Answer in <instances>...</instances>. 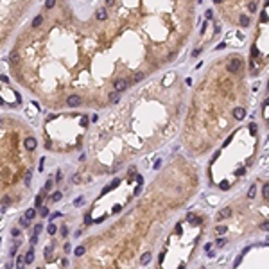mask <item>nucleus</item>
<instances>
[{
	"label": "nucleus",
	"mask_w": 269,
	"mask_h": 269,
	"mask_svg": "<svg viewBox=\"0 0 269 269\" xmlns=\"http://www.w3.org/2000/svg\"><path fill=\"white\" fill-rule=\"evenodd\" d=\"M228 22L247 29L251 25V16L258 11V0H212Z\"/></svg>",
	"instance_id": "nucleus-1"
},
{
	"label": "nucleus",
	"mask_w": 269,
	"mask_h": 269,
	"mask_svg": "<svg viewBox=\"0 0 269 269\" xmlns=\"http://www.w3.org/2000/svg\"><path fill=\"white\" fill-rule=\"evenodd\" d=\"M81 102H83V99H81V95H68V97H66V104H68L70 108H75V106H81Z\"/></svg>",
	"instance_id": "nucleus-2"
},
{
	"label": "nucleus",
	"mask_w": 269,
	"mask_h": 269,
	"mask_svg": "<svg viewBox=\"0 0 269 269\" xmlns=\"http://www.w3.org/2000/svg\"><path fill=\"white\" fill-rule=\"evenodd\" d=\"M127 84H129V83H127L126 79H122V77H120V79H115V81H113V86H115L117 92H124V90L127 88Z\"/></svg>",
	"instance_id": "nucleus-3"
},
{
	"label": "nucleus",
	"mask_w": 269,
	"mask_h": 269,
	"mask_svg": "<svg viewBox=\"0 0 269 269\" xmlns=\"http://www.w3.org/2000/svg\"><path fill=\"white\" fill-rule=\"evenodd\" d=\"M95 18H97L99 22H104V20L108 18V9H106V7H99L97 11H95Z\"/></svg>",
	"instance_id": "nucleus-4"
},
{
	"label": "nucleus",
	"mask_w": 269,
	"mask_h": 269,
	"mask_svg": "<svg viewBox=\"0 0 269 269\" xmlns=\"http://www.w3.org/2000/svg\"><path fill=\"white\" fill-rule=\"evenodd\" d=\"M36 146H38L36 138H32V137L25 138V149H27V151H34V149H36Z\"/></svg>",
	"instance_id": "nucleus-5"
},
{
	"label": "nucleus",
	"mask_w": 269,
	"mask_h": 269,
	"mask_svg": "<svg viewBox=\"0 0 269 269\" xmlns=\"http://www.w3.org/2000/svg\"><path fill=\"white\" fill-rule=\"evenodd\" d=\"M45 192H47V190H40V194H38V196H36V201H34V206H36V208H41V204H43V199H45Z\"/></svg>",
	"instance_id": "nucleus-6"
},
{
	"label": "nucleus",
	"mask_w": 269,
	"mask_h": 269,
	"mask_svg": "<svg viewBox=\"0 0 269 269\" xmlns=\"http://www.w3.org/2000/svg\"><path fill=\"white\" fill-rule=\"evenodd\" d=\"M233 117H235L237 120H242V118L246 117V109L244 108H235L233 109Z\"/></svg>",
	"instance_id": "nucleus-7"
},
{
	"label": "nucleus",
	"mask_w": 269,
	"mask_h": 269,
	"mask_svg": "<svg viewBox=\"0 0 269 269\" xmlns=\"http://www.w3.org/2000/svg\"><path fill=\"white\" fill-rule=\"evenodd\" d=\"M151 262V253H144L140 257V266H147Z\"/></svg>",
	"instance_id": "nucleus-8"
},
{
	"label": "nucleus",
	"mask_w": 269,
	"mask_h": 269,
	"mask_svg": "<svg viewBox=\"0 0 269 269\" xmlns=\"http://www.w3.org/2000/svg\"><path fill=\"white\" fill-rule=\"evenodd\" d=\"M34 262V249H29L25 253V264H32Z\"/></svg>",
	"instance_id": "nucleus-9"
},
{
	"label": "nucleus",
	"mask_w": 269,
	"mask_h": 269,
	"mask_svg": "<svg viewBox=\"0 0 269 269\" xmlns=\"http://www.w3.org/2000/svg\"><path fill=\"white\" fill-rule=\"evenodd\" d=\"M41 23H43V16H41V15L34 16V20H32V27L36 29V27H40V25H41Z\"/></svg>",
	"instance_id": "nucleus-10"
},
{
	"label": "nucleus",
	"mask_w": 269,
	"mask_h": 269,
	"mask_svg": "<svg viewBox=\"0 0 269 269\" xmlns=\"http://www.w3.org/2000/svg\"><path fill=\"white\" fill-rule=\"evenodd\" d=\"M25 217H27V219H31V221H32V219L36 217V208H29V210L25 212Z\"/></svg>",
	"instance_id": "nucleus-11"
},
{
	"label": "nucleus",
	"mask_w": 269,
	"mask_h": 269,
	"mask_svg": "<svg viewBox=\"0 0 269 269\" xmlns=\"http://www.w3.org/2000/svg\"><path fill=\"white\" fill-rule=\"evenodd\" d=\"M144 77H146V75H144V72H137L135 75H133V79H131V81H133V83H140Z\"/></svg>",
	"instance_id": "nucleus-12"
},
{
	"label": "nucleus",
	"mask_w": 269,
	"mask_h": 269,
	"mask_svg": "<svg viewBox=\"0 0 269 269\" xmlns=\"http://www.w3.org/2000/svg\"><path fill=\"white\" fill-rule=\"evenodd\" d=\"M230 214H232V212L228 210V208H224V210H221V212H219L217 219H219V221H221V219H224V217H230Z\"/></svg>",
	"instance_id": "nucleus-13"
},
{
	"label": "nucleus",
	"mask_w": 269,
	"mask_h": 269,
	"mask_svg": "<svg viewBox=\"0 0 269 269\" xmlns=\"http://www.w3.org/2000/svg\"><path fill=\"white\" fill-rule=\"evenodd\" d=\"M23 266H25V255H20L16 258V267H23Z\"/></svg>",
	"instance_id": "nucleus-14"
},
{
	"label": "nucleus",
	"mask_w": 269,
	"mask_h": 269,
	"mask_svg": "<svg viewBox=\"0 0 269 269\" xmlns=\"http://www.w3.org/2000/svg\"><path fill=\"white\" fill-rule=\"evenodd\" d=\"M29 221H31V219H27L25 215H23V217H20V221H18V223H20V226H22V228H29Z\"/></svg>",
	"instance_id": "nucleus-15"
},
{
	"label": "nucleus",
	"mask_w": 269,
	"mask_h": 269,
	"mask_svg": "<svg viewBox=\"0 0 269 269\" xmlns=\"http://www.w3.org/2000/svg\"><path fill=\"white\" fill-rule=\"evenodd\" d=\"M9 61H11V65H16V63H18V54H16L15 50L11 52V56H9Z\"/></svg>",
	"instance_id": "nucleus-16"
},
{
	"label": "nucleus",
	"mask_w": 269,
	"mask_h": 269,
	"mask_svg": "<svg viewBox=\"0 0 269 269\" xmlns=\"http://www.w3.org/2000/svg\"><path fill=\"white\" fill-rule=\"evenodd\" d=\"M84 253H86V249H84V247H83V246L75 247V251H74V255H75V257H83V255H84Z\"/></svg>",
	"instance_id": "nucleus-17"
},
{
	"label": "nucleus",
	"mask_w": 269,
	"mask_h": 269,
	"mask_svg": "<svg viewBox=\"0 0 269 269\" xmlns=\"http://www.w3.org/2000/svg\"><path fill=\"white\" fill-rule=\"evenodd\" d=\"M257 196V185H251L249 190H247V197H255Z\"/></svg>",
	"instance_id": "nucleus-18"
},
{
	"label": "nucleus",
	"mask_w": 269,
	"mask_h": 269,
	"mask_svg": "<svg viewBox=\"0 0 269 269\" xmlns=\"http://www.w3.org/2000/svg\"><path fill=\"white\" fill-rule=\"evenodd\" d=\"M61 197H63V194H61V192H54V194H50V201H54V203H56V201H59Z\"/></svg>",
	"instance_id": "nucleus-19"
},
{
	"label": "nucleus",
	"mask_w": 269,
	"mask_h": 269,
	"mask_svg": "<svg viewBox=\"0 0 269 269\" xmlns=\"http://www.w3.org/2000/svg\"><path fill=\"white\" fill-rule=\"evenodd\" d=\"M47 232H49V235H56V232H58V228H56V224H49V228H47Z\"/></svg>",
	"instance_id": "nucleus-20"
},
{
	"label": "nucleus",
	"mask_w": 269,
	"mask_h": 269,
	"mask_svg": "<svg viewBox=\"0 0 269 269\" xmlns=\"http://www.w3.org/2000/svg\"><path fill=\"white\" fill-rule=\"evenodd\" d=\"M118 94H120V92H117V90L113 92V94H109V101H111V102H117V101H118Z\"/></svg>",
	"instance_id": "nucleus-21"
},
{
	"label": "nucleus",
	"mask_w": 269,
	"mask_h": 269,
	"mask_svg": "<svg viewBox=\"0 0 269 269\" xmlns=\"http://www.w3.org/2000/svg\"><path fill=\"white\" fill-rule=\"evenodd\" d=\"M40 214H41V217H49V215H50L47 206H41V208H40Z\"/></svg>",
	"instance_id": "nucleus-22"
},
{
	"label": "nucleus",
	"mask_w": 269,
	"mask_h": 269,
	"mask_svg": "<svg viewBox=\"0 0 269 269\" xmlns=\"http://www.w3.org/2000/svg\"><path fill=\"white\" fill-rule=\"evenodd\" d=\"M41 230H43V224H41V223L34 224V233H36V235H40V233H41Z\"/></svg>",
	"instance_id": "nucleus-23"
},
{
	"label": "nucleus",
	"mask_w": 269,
	"mask_h": 269,
	"mask_svg": "<svg viewBox=\"0 0 269 269\" xmlns=\"http://www.w3.org/2000/svg\"><path fill=\"white\" fill-rule=\"evenodd\" d=\"M54 6H56V0H47L45 2V9H52Z\"/></svg>",
	"instance_id": "nucleus-24"
},
{
	"label": "nucleus",
	"mask_w": 269,
	"mask_h": 269,
	"mask_svg": "<svg viewBox=\"0 0 269 269\" xmlns=\"http://www.w3.org/2000/svg\"><path fill=\"white\" fill-rule=\"evenodd\" d=\"M262 192H264V197H267V199H269V183H266V185H264Z\"/></svg>",
	"instance_id": "nucleus-25"
},
{
	"label": "nucleus",
	"mask_w": 269,
	"mask_h": 269,
	"mask_svg": "<svg viewBox=\"0 0 269 269\" xmlns=\"http://www.w3.org/2000/svg\"><path fill=\"white\" fill-rule=\"evenodd\" d=\"M215 233H219V235H221V233H226V226H217V228H215Z\"/></svg>",
	"instance_id": "nucleus-26"
},
{
	"label": "nucleus",
	"mask_w": 269,
	"mask_h": 269,
	"mask_svg": "<svg viewBox=\"0 0 269 269\" xmlns=\"http://www.w3.org/2000/svg\"><path fill=\"white\" fill-rule=\"evenodd\" d=\"M16 247H18V242H15V246L9 249V255H11V257H15V255H16Z\"/></svg>",
	"instance_id": "nucleus-27"
},
{
	"label": "nucleus",
	"mask_w": 269,
	"mask_h": 269,
	"mask_svg": "<svg viewBox=\"0 0 269 269\" xmlns=\"http://www.w3.org/2000/svg\"><path fill=\"white\" fill-rule=\"evenodd\" d=\"M36 242H38V235H36V233H32V237H31V244L34 246Z\"/></svg>",
	"instance_id": "nucleus-28"
},
{
	"label": "nucleus",
	"mask_w": 269,
	"mask_h": 269,
	"mask_svg": "<svg viewBox=\"0 0 269 269\" xmlns=\"http://www.w3.org/2000/svg\"><path fill=\"white\" fill-rule=\"evenodd\" d=\"M11 235H13V237H18V235H20V230H18V228H13V230H11Z\"/></svg>",
	"instance_id": "nucleus-29"
},
{
	"label": "nucleus",
	"mask_w": 269,
	"mask_h": 269,
	"mask_svg": "<svg viewBox=\"0 0 269 269\" xmlns=\"http://www.w3.org/2000/svg\"><path fill=\"white\" fill-rule=\"evenodd\" d=\"M52 189V180H47V183H45V190H50Z\"/></svg>",
	"instance_id": "nucleus-30"
},
{
	"label": "nucleus",
	"mask_w": 269,
	"mask_h": 269,
	"mask_svg": "<svg viewBox=\"0 0 269 269\" xmlns=\"http://www.w3.org/2000/svg\"><path fill=\"white\" fill-rule=\"evenodd\" d=\"M61 178H63V174H61V171H58V174H56V183L61 181Z\"/></svg>",
	"instance_id": "nucleus-31"
},
{
	"label": "nucleus",
	"mask_w": 269,
	"mask_h": 269,
	"mask_svg": "<svg viewBox=\"0 0 269 269\" xmlns=\"http://www.w3.org/2000/svg\"><path fill=\"white\" fill-rule=\"evenodd\" d=\"M66 233H68V228H66V226H63V228H61V235H63V237H66Z\"/></svg>",
	"instance_id": "nucleus-32"
},
{
	"label": "nucleus",
	"mask_w": 269,
	"mask_h": 269,
	"mask_svg": "<svg viewBox=\"0 0 269 269\" xmlns=\"http://www.w3.org/2000/svg\"><path fill=\"white\" fill-rule=\"evenodd\" d=\"M72 180H74V183H81V176H79V174H75Z\"/></svg>",
	"instance_id": "nucleus-33"
},
{
	"label": "nucleus",
	"mask_w": 269,
	"mask_h": 269,
	"mask_svg": "<svg viewBox=\"0 0 269 269\" xmlns=\"http://www.w3.org/2000/svg\"><path fill=\"white\" fill-rule=\"evenodd\" d=\"M81 203H83V197H77V199H75V201H74V204H75V206H79Z\"/></svg>",
	"instance_id": "nucleus-34"
},
{
	"label": "nucleus",
	"mask_w": 269,
	"mask_h": 269,
	"mask_svg": "<svg viewBox=\"0 0 269 269\" xmlns=\"http://www.w3.org/2000/svg\"><path fill=\"white\" fill-rule=\"evenodd\" d=\"M260 228H262V230H266V232H269V223H264Z\"/></svg>",
	"instance_id": "nucleus-35"
},
{
	"label": "nucleus",
	"mask_w": 269,
	"mask_h": 269,
	"mask_svg": "<svg viewBox=\"0 0 269 269\" xmlns=\"http://www.w3.org/2000/svg\"><path fill=\"white\" fill-rule=\"evenodd\" d=\"M115 2H117V0H106V6H113Z\"/></svg>",
	"instance_id": "nucleus-36"
},
{
	"label": "nucleus",
	"mask_w": 269,
	"mask_h": 269,
	"mask_svg": "<svg viewBox=\"0 0 269 269\" xmlns=\"http://www.w3.org/2000/svg\"><path fill=\"white\" fill-rule=\"evenodd\" d=\"M217 246H224V239H219L217 240Z\"/></svg>",
	"instance_id": "nucleus-37"
},
{
	"label": "nucleus",
	"mask_w": 269,
	"mask_h": 269,
	"mask_svg": "<svg viewBox=\"0 0 269 269\" xmlns=\"http://www.w3.org/2000/svg\"><path fill=\"white\" fill-rule=\"evenodd\" d=\"M81 122H83V126H86V124H88V117H83V120H81Z\"/></svg>",
	"instance_id": "nucleus-38"
},
{
	"label": "nucleus",
	"mask_w": 269,
	"mask_h": 269,
	"mask_svg": "<svg viewBox=\"0 0 269 269\" xmlns=\"http://www.w3.org/2000/svg\"><path fill=\"white\" fill-rule=\"evenodd\" d=\"M2 122H4V118H2V117H0V126H2Z\"/></svg>",
	"instance_id": "nucleus-39"
}]
</instances>
